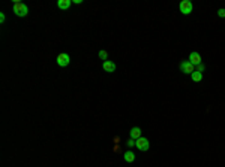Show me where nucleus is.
Returning a JSON list of instances; mask_svg holds the SVG:
<instances>
[{
    "label": "nucleus",
    "instance_id": "15",
    "mask_svg": "<svg viewBox=\"0 0 225 167\" xmlns=\"http://www.w3.org/2000/svg\"><path fill=\"white\" fill-rule=\"evenodd\" d=\"M218 15L221 18H225V9H219V11H218Z\"/></svg>",
    "mask_w": 225,
    "mask_h": 167
},
{
    "label": "nucleus",
    "instance_id": "9",
    "mask_svg": "<svg viewBox=\"0 0 225 167\" xmlns=\"http://www.w3.org/2000/svg\"><path fill=\"white\" fill-rule=\"evenodd\" d=\"M71 5H72L71 0H59V2H57V8L63 9V11H65V9H69Z\"/></svg>",
    "mask_w": 225,
    "mask_h": 167
},
{
    "label": "nucleus",
    "instance_id": "6",
    "mask_svg": "<svg viewBox=\"0 0 225 167\" xmlns=\"http://www.w3.org/2000/svg\"><path fill=\"white\" fill-rule=\"evenodd\" d=\"M102 69H104L105 72H108V73H112V72H116L117 66H116V63L107 60V61H104V64H102Z\"/></svg>",
    "mask_w": 225,
    "mask_h": 167
},
{
    "label": "nucleus",
    "instance_id": "11",
    "mask_svg": "<svg viewBox=\"0 0 225 167\" xmlns=\"http://www.w3.org/2000/svg\"><path fill=\"white\" fill-rule=\"evenodd\" d=\"M191 78H192L194 82H201V81H203V73H201V72H194V73L191 75Z\"/></svg>",
    "mask_w": 225,
    "mask_h": 167
},
{
    "label": "nucleus",
    "instance_id": "12",
    "mask_svg": "<svg viewBox=\"0 0 225 167\" xmlns=\"http://www.w3.org/2000/svg\"><path fill=\"white\" fill-rule=\"evenodd\" d=\"M99 58L107 61V58H108V52H107V51H99Z\"/></svg>",
    "mask_w": 225,
    "mask_h": 167
},
{
    "label": "nucleus",
    "instance_id": "10",
    "mask_svg": "<svg viewBox=\"0 0 225 167\" xmlns=\"http://www.w3.org/2000/svg\"><path fill=\"white\" fill-rule=\"evenodd\" d=\"M123 158H125V161H126V163H132V161L135 160V154H134V152H131V151H128V152H125Z\"/></svg>",
    "mask_w": 225,
    "mask_h": 167
},
{
    "label": "nucleus",
    "instance_id": "3",
    "mask_svg": "<svg viewBox=\"0 0 225 167\" xmlns=\"http://www.w3.org/2000/svg\"><path fill=\"white\" fill-rule=\"evenodd\" d=\"M69 63H71L69 54H66V52H62V54H59V55H57V66L66 67L68 64H69Z\"/></svg>",
    "mask_w": 225,
    "mask_h": 167
},
{
    "label": "nucleus",
    "instance_id": "4",
    "mask_svg": "<svg viewBox=\"0 0 225 167\" xmlns=\"http://www.w3.org/2000/svg\"><path fill=\"white\" fill-rule=\"evenodd\" d=\"M180 70L183 73H186V75H192L195 72V66L192 63H189V61H182L180 63Z\"/></svg>",
    "mask_w": 225,
    "mask_h": 167
},
{
    "label": "nucleus",
    "instance_id": "16",
    "mask_svg": "<svg viewBox=\"0 0 225 167\" xmlns=\"http://www.w3.org/2000/svg\"><path fill=\"white\" fill-rule=\"evenodd\" d=\"M5 19H6V17H5V14H0V23H2V24L5 23Z\"/></svg>",
    "mask_w": 225,
    "mask_h": 167
},
{
    "label": "nucleus",
    "instance_id": "8",
    "mask_svg": "<svg viewBox=\"0 0 225 167\" xmlns=\"http://www.w3.org/2000/svg\"><path fill=\"white\" fill-rule=\"evenodd\" d=\"M131 139H134V140H137V139H140L141 137V128L140 127H134V128H131Z\"/></svg>",
    "mask_w": 225,
    "mask_h": 167
},
{
    "label": "nucleus",
    "instance_id": "13",
    "mask_svg": "<svg viewBox=\"0 0 225 167\" xmlns=\"http://www.w3.org/2000/svg\"><path fill=\"white\" fill-rule=\"evenodd\" d=\"M203 70H204V64H203V63L198 64V66H195V72H201V73H203Z\"/></svg>",
    "mask_w": 225,
    "mask_h": 167
},
{
    "label": "nucleus",
    "instance_id": "2",
    "mask_svg": "<svg viewBox=\"0 0 225 167\" xmlns=\"http://www.w3.org/2000/svg\"><path fill=\"white\" fill-rule=\"evenodd\" d=\"M179 9H180V12H182L183 15H189L191 12H192V9H194V6H192V3H191L189 0H182L180 5H179Z\"/></svg>",
    "mask_w": 225,
    "mask_h": 167
},
{
    "label": "nucleus",
    "instance_id": "1",
    "mask_svg": "<svg viewBox=\"0 0 225 167\" xmlns=\"http://www.w3.org/2000/svg\"><path fill=\"white\" fill-rule=\"evenodd\" d=\"M12 11H14V14H15L17 17H26L27 14H29V8H27L24 3H21V2H15Z\"/></svg>",
    "mask_w": 225,
    "mask_h": 167
},
{
    "label": "nucleus",
    "instance_id": "14",
    "mask_svg": "<svg viewBox=\"0 0 225 167\" xmlns=\"http://www.w3.org/2000/svg\"><path fill=\"white\" fill-rule=\"evenodd\" d=\"M126 145H128V146H129V148H132V146H135V140H134V139H128V143H126Z\"/></svg>",
    "mask_w": 225,
    "mask_h": 167
},
{
    "label": "nucleus",
    "instance_id": "7",
    "mask_svg": "<svg viewBox=\"0 0 225 167\" xmlns=\"http://www.w3.org/2000/svg\"><path fill=\"white\" fill-rule=\"evenodd\" d=\"M189 63H192L194 66L201 64V55H200L198 52H191L189 54Z\"/></svg>",
    "mask_w": 225,
    "mask_h": 167
},
{
    "label": "nucleus",
    "instance_id": "5",
    "mask_svg": "<svg viewBox=\"0 0 225 167\" xmlns=\"http://www.w3.org/2000/svg\"><path fill=\"white\" fill-rule=\"evenodd\" d=\"M135 146L138 148L140 151H149V148H150V143H149V140L146 139V137H140V139H137L135 140Z\"/></svg>",
    "mask_w": 225,
    "mask_h": 167
}]
</instances>
